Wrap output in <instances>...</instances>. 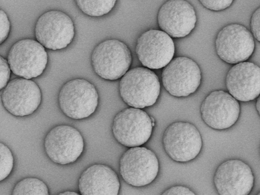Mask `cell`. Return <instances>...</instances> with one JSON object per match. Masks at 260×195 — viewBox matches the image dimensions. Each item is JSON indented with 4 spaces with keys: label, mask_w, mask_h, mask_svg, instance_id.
<instances>
[{
    "label": "cell",
    "mask_w": 260,
    "mask_h": 195,
    "mask_svg": "<svg viewBox=\"0 0 260 195\" xmlns=\"http://www.w3.org/2000/svg\"><path fill=\"white\" fill-rule=\"evenodd\" d=\"M160 85L158 76L145 67L129 70L120 79L119 95L130 107L143 109L153 105L160 93Z\"/></svg>",
    "instance_id": "6da1fadb"
},
{
    "label": "cell",
    "mask_w": 260,
    "mask_h": 195,
    "mask_svg": "<svg viewBox=\"0 0 260 195\" xmlns=\"http://www.w3.org/2000/svg\"><path fill=\"white\" fill-rule=\"evenodd\" d=\"M132 62L129 49L117 39H108L100 43L93 49L91 56L94 73L109 81L121 78L129 70Z\"/></svg>",
    "instance_id": "7a4b0ae2"
},
{
    "label": "cell",
    "mask_w": 260,
    "mask_h": 195,
    "mask_svg": "<svg viewBox=\"0 0 260 195\" xmlns=\"http://www.w3.org/2000/svg\"><path fill=\"white\" fill-rule=\"evenodd\" d=\"M58 103L66 116L74 120L83 119L95 111L99 94L92 83L84 79L76 78L62 85L58 93Z\"/></svg>",
    "instance_id": "3957f363"
},
{
    "label": "cell",
    "mask_w": 260,
    "mask_h": 195,
    "mask_svg": "<svg viewBox=\"0 0 260 195\" xmlns=\"http://www.w3.org/2000/svg\"><path fill=\"white\" fill-rule=\"evenodd\" d=\"M155 124L144 110L128 107L115 116L112 132L115 139L124 146H141L149 139Z\"/></svg>",
    "instance_id": "277c9868"
},
{
    "label": "cell",
    "mask_w": 260,
    "mask_h": 195,
    "mask_svg": "<svg viewBox=\"0 0 260 195\" xmlns=\"http://www.w3.org/2000/svg\"><path fill=\"white\" fill-rule=\"evenodd\" d=\"M162 143L165 152L172 160L186 162L199 154L202 139L194 124L187 121H176L165 130Z\"/></svg>",
    "instance_id": "5b68a950"
},
{
    "label": "cell",
    "mask_w": 260,
    "mask_h": 195,
    "mask_svg": "<svg viewBox=\"0 0 260 195\" xmlns=\"http://www.w3.org/2000/svg\"><path fill=\"white\" fill-rule=\"evenodd\" d=\"M119 173L123 180L134 187L151 183L156 177L159 162L155 154L144 146L129 148L121 155Z\"/></svg>",
    "instance_id": "8992f818"
},
{
    "label": "cell",
    "mask_w": 260,
    "mask_h": 195,
    "mask_svg": "<svg viewBox=\"0 0 260 195\" xmlns=\"http://www.w3.org/2000/svg\"><path fill=\"white\" fill-rule=\"evenodd\" d=\"M45 48L34 39L17 41L11 47L7 55L12 73L26 79L40 76L48 63V54Z\"/></svg>",
    "instance_id": "52a82bcc"
},
{
    "label": "cell",
    "mask_w": 260,
    "mask_h": 195,
    "mask_svg": "<svg viewBox=\"0 0 260 195\" xmlns=\"http://www.w3.org/2000/svg\"><path fill=\"white\" fill-rule=\"evenodd\" d=\"M215 47L222 61L235 64L248 60L255 48L254 38L248 28L239 23L229 24L218 32Z\"/></svg>",
    "instance_id": "ba28073f"
},
{
    "label": "cell",
    "mask_w": 260,
    "mask_h": 195,
    "mask_svg": "<svg viewBox=\"0 0 260 195\" xmlns=\"http://www.w3.org/2000/svg\"><path fill=\"white\" fill-rule=\"evenodd\" d=\"M34 31L36 40L45 48L57 50L66 48L72 42L75 27L68 14L53 10L40 16Z\"/></svg>",
    "instance_id": "9c48e42d"
},
{
    "label": "cell",
    "mask_w": 260,
    "mask_h": 195,
    "mask_svg": "<svg viewBox=\"0 0 260 195\" xmlns=\"http://www.w3.org/2000/svg\"><path fill=\"white\" fill-rule=\"evenodd\" d=\"M201 71L192 59L178 56L163 68L161 81L166 91L177 98L186 97L194 93L201 82Z\"/></svg>",
    "instance_id": "30bf717a"
},
{
    "label": "cell",
    "mask_w": 260,
    "mask_h": 195,
    "mask_svg": "<svg viewBox=\"0 0 260 195\" xmlns=\"http://www.w3.org/2000/svg\"><path fill=\"white\" fill-rule=\"evenodd\" d=\"M84 146L80 132L74 127L66 124L51 129L44 141L47 156L52 161L61 165L76 161L82 154Z\"/></svg>",
    "instance_id": "8fae6325"
},
{
    "label": "cell",
    "mask_w": 260,
    "mask_h": 195,
    "mask_svg": "<svg viewBox=\"0 0 260 195\" xmlns=\"http://www.w3.org/2000/svg\"><path fill=\"white\" fill-rule=\"evenodd\" d=\"M1 101L11 114L24 117L34 113L42 100L41 91L31 79L16 78L10 80L2 90Z\"/></svg>",
    "instance_id": "7c38bea8"
},
{
    "label": "cell",
    "mask_w": 260,
    "mask_h": 195,
    "mask_svg": "<svg viewBox=\"0 0 260 195\" xmlns=\"http://www.w3.org/2000/svg\"><path fill=\"white\" fill-rule=\"evenodd\" d=\"M135 51L144 67L150 70L160 69L172 60L175 46L172 38L164 31L150 29L138 38Z\"/></svg>",
    "instance_id": "4fadbf2b"
},
{
    "label": "cell",
    "mask_w": 260,
    "mask_h": 195,
    "mask_svg": "<svg viewBox=\"0 0 260 195\" xmlns=\"http://www.w3.org/2000/svg\"><path fill=\"white\" fill-rule=\"evenodd\" d=\"M200 113L203 121L210 127L223 130L237 121L240 113L239 102L228 91L216 90L203 101Z\"/></svg>",
    "instance_id": "5bb4252c"
},
{
    "label": "cell",
    "mask_w": 260,
    "mask_h": 195,
    "mask_svg": "<svg viewBox=\"0 0 260 195\" xmlns=\"http://www.w3.org/2000/svg\"><path fill=\"white\" fill-rule=\"evenodd\" d=\"M213 182L219 195H248L253 186L254 176L247 164L232 159L217 167Z\"/></svg>",
    "instance_id": "9a60e30c"
},
{
    "label": "cell",
    "mask_w": 260,
    "mask_h": 195,
    "mask_svg": "<svg viewBox=\"0 0 260 195\" xmlns=\"http://www.w3.org/2000/svg\"><path fill=\"white\" fill-rule=\"evenodd\" d=\"M157 19L160 30L174 38L189 34L197 20L193 7L183 0L166 2L158 10Z\"/></svg>",
    "instance_id": "2e32d148"
},
{
    "label": "cell",
    "mask_w": 260,
    "mask_h": 195,
    "mask_svg": "<svg viewBox=\"0 0 260 195\" xmlns=\"http://www.w3.org/2000/svg\"><path fill=\"white\" fill-rule=\"evenodd\" d=\"M225 83L228 92L238 101L254 100L260 94V67L247 61L235 64L227 72Z\"/></svg>",
    "instance_id": "e0dca14e"
},
{
    "label": "cell",
    "mask_w": 260,
    "mask_h": 195,
    "mask_svg": "<svg viewBox=\"0 0 260 195\" xmlns=\"http://www.w3.org/2000/svg\"><path fill=\"white\" fill-rule=\"evenodd\" d=\"M120 181L116 172L109 166L94 164L81 174L78 189L81 195H118Z\"/></svg>",
    "instance_id": "ac0fdd59"
},
{
    "label": "cell",
    "mask_w": 260,
    "mask_h": 195,
    "mask_svg": "<svg viewBox=\"0 0 260 195\" xmlns=\"http://www.w3.org/2000/svg\"><path fill=\"white\" fill-rule=\"evenodd\" d=\"M11 195H49L46 184L36 177H27L14 186Z\"/></svg>",
    "instance_id": "d6986e66"
},
{
    "label": "cell",
    "mask_w": 260,
    "mask_h": 195,
    "mask_svg": "<svg viewBox=\"0 0 260 195\" xmlns=\"http://www.w3.org/2000/svg\"><path fill=\"white\" fill-rule=\"evenodd\" d=\"M74 2L84 14L90 17H100L109 13L115 5L116 1L75 0Z\"/></svg>",
    "instance_id": "ffe728a7"
},
{
    "label": "cell",
    "mask_w": 260,
    "mask_h": 195,
    "mask_svg": "<svg viewBox=\"0 0 260 195\" xmlns=\"http://www.w3.org/2000/svg\"><path fill=\"white\" fill-rule=\"evenodd\" d=\"M14 158L9 148L0 143V181L5 179L13 168Z\"/></svg>",
    "instance_id": "44dd1931"
},
{
    "label": "cell",
    "mask_w": 260,
    "mask_h": 195,
    "mask_svg": "<svg viewBox=\"0 0 260 195\" xmlns=\"http://www.w3.org/2000/svg\"><path fill=\"white\" fill-rule=\"evenodd\" d=\"M200 3L206 9L219 11L226 9L232 4L233 0H199Z\"/></svg>",
    "instance_id": "7402d4cb"
},
{
    "label": "cell",
    "mask_w": 260,
    "mask_h": 195,
    "mask_svg": "<svg viewBox=\"0 0 260 195\" xmlns=\"http://www.w3.org/2000/svg\"><path fill=\"white\" fill-rule=\"evenodd\" d=\"M0 90L4 89L10 81L11 69L8 62L7 59L3 56H0Z\"/></svg>",
    "instance_id": "603a6c76"
},
{
    "label": "cell",
    "mask_w": 260,
    "mask_h": 195,
    "mask_svg": "<svg viewBox=\"0 0 260 195\" xmlns=\"http://www.w3.org/2000/svg\"><path fill=\"white\" fill-rule=\"evenodd\" d=\"M250 28L253 38L260 42V7H258L251 15Z\"/></svg>",
    "instance_id": "cb8c5ba5"
},
{
    "label": "cell",
    "mask_w": 260,
    "mask_h": 195,
    "mask_svg": "<svg viewBox=\"0 0 260 195\" xmlns=\"http://www.w3.org/2000/svg\"><path fill=\"white\" fill-rule=\"evenodd\" d=\"M0 44H2L8 38L10 30V22L6 12L0 10Z\"/></svg>",
    "instance_id": "d4e9b609"
},
{
    "label": "cell",
    "mask_w": 260,
    "mask_h": 195,
    "mask_svg": "<svg viewBox=\"0 0 260 195\" xmlns=\"http://www.w3.org/2000/svg\"><path fill=\"white\" fill-rule=\"evenodd\" d=\"M161 195H196V194L186 186L175 185L165 190Z\"/></svg>",
    "instance_id": "484cf974"
},
{
    "label": "cell",
    "mask_w": 260,
    "mask_h": 195,
    "mask_svg": "<svg viewBox=\"0 0 260 195\" xmlns=\"http://www.w3.org/2000/svg\"><path fill=\"white\" fill-rule=\"evenodd\" d=\"M57 195H81V194H79V193L74 191L67 190V191L61 192Z\"/></svg>",
    "instance_id": "4316f807"
},
{
    "label": "cell",
    "mask_w": 260,
    "mask_h": 195,
    "mask_svg": "<svg viewBox=\"0 0 260 195\" xmlns=\"http://www.w3.org/2000/svg\"><path fill=\"white\" fill-rule=\"evenodd\" d=\"M255 108L258 115L260 116V94L256 99Z\"/></svg>",
    "instance_id": "83f0119b"
},
{
    "label": "cell",
    "mask_w": 260,
    "mask_h": 195,
    "mask_svg": "<svg viewBox=\"0 0 260 195\" xmlns=\"http://www.w3.org/2000/svg\"><path fill=\"white\" fill-rule=\"evenodd\" d=\"M256 195H260V191Z\"/></svg>",
    "instance_id": "f1b7e54d"
}]
</instances>
